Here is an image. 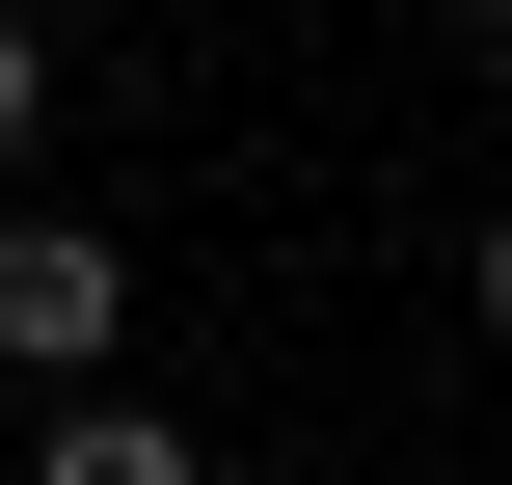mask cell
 I'll return each instance as SVG.
<instances>
[{
	"mask_svg": "<svg viewBox=\"0 0 512 485\" xmlns=\"http://www.w3.org/2000/svg\"><path fill=\"white\" fill-rule=\"evenodd\" d=\"M27 485H216V432L135 405V378H54V405H27Z\"/></svg>",
	"mask_w": 512,
	"mask_h": 485,
	"instance_id": "cell-2",
	"label": "cell"
},
{
	"mask_svg": "<svg viewBox=\"0 0 512 485\" xmlns=\"http://www.w3.org/2000/svg\"><path fill=\"white\" fill-rule=\"evenodd\" d=\"M459 324H486V351H512V189H486V216H459Z\"/></svg>",
	"mask_w": 512,
	"mask_h": 485,
	"instance_id": "cell-4",
	"label": "cell"
},
{
	"mask_svg": "<svg viewBox=\"0 0 512 485\" xmlns=\"http://www.w3.org/2000/svg\"><path fill=\"white\" fill-rule=\"evenodd\" d=\"M459 54H486V81H512V0H459Z\"/></svg>",
	"mask_w": 512,
	"mask_h": 485,
	"instance_id": "cell-5",
	"label": "cell"
},
{
	"mask_svg": "<svg viewBox=\"0 0 512 485\" xmlns=\"http://www.w3.org/2000/svg\"><path fill=\"white\" fill-rule=\"evenodd\" d=\"M27 135H54V27L0 0V189H27Z\"/></svg>",
	"mask_w": 512,
	"mask_h": 485,
	"instance_id": "cell-3",
	"label": "cell"
},
{
	"mask_svg": "<svg viewBox=\"0 0 512 485\" xmlns=\"http://www.w3.org/2000/svg\"><path fill=\"white\" fill-rule=\"evenodd\" d=\"M0 378H27V405H54V378H135V243L54 216V189H0Z\"/></svg>",
	"mask_w": 512,
	"mask_h": 485,
	"instance_id": "cell-1",
	"label": "cell"
}]
</instances>
